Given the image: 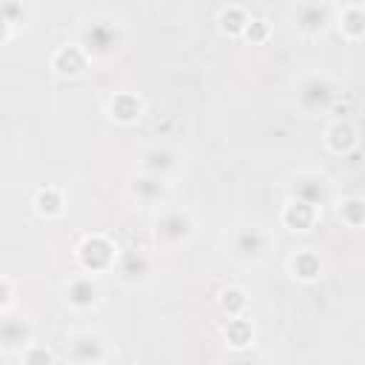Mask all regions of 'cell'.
I'll use <instances>...</instances> for the list:
<instances>
[{
  "instance_id": "e0dca14e",
  "label": "cell",
  "mask_w": 365,
  "mask_h": 365,
  "mask_svg": "<svg viewBox=\"0 0 365 365\" xmlns=\"http://www.w3.org/2000/svg\"><path fill=\"white\" fill-rule=\"evenodd\" d=\"M288 268H291V274H294L297 279H302V282H314V279L322 274V262H319V257H317L311 248L297 251V254L291 257Z\"/></svg>"
},
{
  "instance_id": "9c48e42d",
  "label": "cell",
  "mask_w": 365,
  "mask_h": 365,
  "mask_svg": "<svg viewBox=\"0 0 365 365\" xmlns=\"http://www.w3.org/2000/svg\"><path fill=\"white\" fill-rule=\"evenodd\" d=\"M31 322L17 314H0V351L6 354H20L23 348L31 345Z\"/></svg>"
},
{
  "instance_id": "603a6c76",
  "label": "cell",
  "mask_w": 365,
  "mask_h": 365,
  "mask_svg": "<svg viewBox=\"0 0 365 365\" xmlns=\"http://www.w3.org/2000/svg\"><path fill=\"white\" fill-rule=\"evenodd\" d=\"M0 20L6 26H20L26 20V0H0Z\"/></svg>"
},
{
  "instance_id": "44dd1931",
  "label": "cell",
  "mask_w": 365,
  "mask_h": 365,
  "mask_svg": "<svg viewBox=\"0 0 365 365\" xmlns=\"http://www.w3.org/2000/svg\"><path fill=\"white\" fill-rule=\"evenodd\" d=\"M220 23H222V31H228V34H242L251 20H248V14H245L240 6H228V9L220 14Z\"/></svg>"
},
{
  "instance_id": "484cf974",
  "label": "cell",
  "mask_w": 365,
  "mask_h": 365,
  "mask_svg": "<svg viewBox=\"0 0 365 365\" xmlns=\"http://www.w3.org/2000/svg\"><path fill=\"white\" fill-rule=\"evenodd\" d=\"M9 302H11V282L0 277V314L9 308Z\"/></svg>"
},
{
  "instance_id": "9a60e30c",
  "label": "cell",
  "mask_w": 365,
  "mask_h": 365,
  "mask_svg": "<svg viewBox=\"0 0 365 365\" xmlns=\"http://www.w3.org/2000/svg\"><path fill=\"white\" fill-rule=\"evenodd\" d=\"M86 60H88V57L80 51L77 43H74V46H60V48L54 51V57H51V68H54L60 77H74V74L83 71Z\"/></svg>"
},
{
  "instance_id": "ac0fdd59",
  "label": "cell",
  "mask_w": 365,
  "mask_h": 365,
  "mask_svg": "<svg viewBox=\"0 0 365 365\" xmlns=\"http://www.w3.org/2000/svg\"><path fill=\"white\" fill-rule=\"evenodd\" d=\"M354 143H356V131H354L351 123H331V125H328V131H325V145H328L331 151L345 154V151L354 148Z\"/></svg>"
},
{
  "instance_id": "7402d4cb",
  "label": "cell",
  "mask_w": 365,
  "mask_h": 365,
  "mask_svg": "<svg viewBox=\"0 0 365 365\" xmlns=\"http://www.w3.org/2000/svg\"><path fill=\"white\" fill-rule=\"evenodd\" d=\"M339 217H342V222H345L348 228H362V220H365V205H362V200H359V197L345 200L342 208H339Z\"/></svg>"
},
{
  "instance_id": "7a4b0ae2",
  "label": "cell",
  "mask_w": 365,
  "mask_h": 365,
  "mask_svg": "<svg viewBox=\"0 0 365 365\" xmlns=\"http://www.w3.org/2000/svg\"><path fill=\"white\" fill-rule=\"evenodd\" d=\"M194 237V220L185 208H163L154 220V242L163 251H177Z\"/></svg>"
},
{
  "instance_id": "d6986e66",
  "label": "cell",
  "mask_w": 365,
  "mask_h": 365,
  "mask_svg": "<svg viewBox=\"0 0 365 365\" xmlns=\"http://www.w3.org/2000/svg\"><path fill=\"white\" fill-rule=\"evenodd\" d=\"M365 17H362V9L359 6H348L345 11H342V20H339V29H342V34L348 37V40H359L362 37V29H365V23H362Z\"/></svg>"
},
{
  "instance_id": "d4e9b609",
  "label": "cell",
  "mask_w": 365,
  "mask_h": 365,
  "mask_svg": "<svg viewBox=\"0 0 365 365\" xmlns=\"http://www.w3.org/2000/svg\"><path fill=\"white\" fill-rule=\"evenodd\" d=\"M31 345H34V342H31ZM31 345H29V348H31ZM29 348L20 351V359H23V362H54V354H51V351H40V348H37V351H29Z\"/></svg>"
},
{
  "instance_id": "ba28073f",
  "label": "cell",
  "mask_w": 365,
  "mask_h": 365,
  "mask_svg": "<svg viewBox=\"0 0 365 365\" xmlns=\"http://www.w3.org/2000/svg\"><path fill=\"white\" fill-rule=\"evenodd\" d=\"M180 165H182L180 154L168 145H151L140 154V171L151 174V177H160V180H171L180 171Z\"/></svg>"
},
{
  "instance_id": "7c38bea8",
  "label": "cell",
  "mask_w": 365,
  "mask_h": 365,
  "mask_svg": "<svg viewBox=\"0 0 365 365\" xmlns=\"http://www.w3.org/2000/svg\"><path fill=\"white\" fill-rule=\"evenodd\" d=\"M100 285L91 274H77L66 282V305H71L74 311H88V308H97L100 305Z\"/></svg>"
},
{
  "instance_id": "2e32d148",
  "label": "cell",
  "mask_w": 365,
  "mask_h": 365,
  "mask_svg": "<svg viewBox=\"0 0 365 365\" xmlns=\"http://www.w3.org/2000/svg\"><path fill=\"white\" fill-rule=\"evenodd\" d=\"M317 211L319 208H314V205H305L299 200H288V205L282 208V222L291 231H308L317 222Z\"/></svg>"
},
{
  "instance_id": "277c9868",
  "label": "cell",
  "mask_w": 365,
  "mask_h": 365,
  "mask_svg": "<svg viewBox=\"0 0 365 365\" xmlns=\"http://www.w3.org/2000/svg\"><path fill=\"white\" fill-rule=\"evenodd\" d=\"M336 100V86L325 74H308L297 86V103L308 114H322L334 106Z\"/></svg>"
},
{
  "instance_id": "6da1fadb",
  "label": "cell",
  "mask_w": 365,
  "mask_h": 365,
  "mask_svg": "<svg viewBox=\"0 0 365 365\" xmlns=\"http://www.w3.org/2000/svg\"><path fill=\"white\" fill-rule=\"evenodd\" d=\"M77 46L88 60H111L125 46V29L117 17L108 14L86 17L77 31Z\"/></svg>"
},
{
  "instance_id": "4fadbf2b",
  "label": "cell",
  "mask_w": 365,
  "mask_h": 365,
  "mask_svg": "<svg viewBox=\"0 0 365 365\" xmlns=\"http://www.w3.org/2000/svg\"><path fill=\"white\" fill-rule=\"evenodd\" d=\"M131 194L143 202V205H163L165 197H168V180H160V177H151V174H137L131 180Z\"/></svg>"
},
{
  "instance_id": "30bf717a",
  "label": "cell",
  "mask_w": 365,
  "mask_h": 365,
  "mask_svg": "<svg viewBox=\"0 0 365 365\" xmlns=\"http://www.w3.org/2000/svg\"><path fill=\"white\" fill-rule=\"evenodd\" d=\"M114 259H117V251H114V245L106 237H86L83 240V245H80V262H83L86 274L108 271V268H114Z\"/></svg>"
},
{
  "instance_id": "8992f818",
  "label": "cell",
  "mask_w": 365,
  "mask_h": 365,
  "mask_svg": "<svg viewBox=\"0 0 365 365\" xmlns=\"http://www.w3.org/2000/svg\"><path fill=\"white\" fill-rule=\"evenodd\" d=\"M68 356H71V362H83V365L106 362V359H111V348L100 331L83 328V331H74L68 336Z\"/></svg>"
},
{
  "instance_id": "3957f363",
  "label": "cell",
  "mask_w": 365,
  "mask_h": 365,
  "mask_svg": "<svg viewBox=\"0 0 365 365\" xmlns=\"http://www.w3.org/2000/svg\"><path fill=\"white\" fill-rule=\"evenodd\" d=\"M228 248H231V257L234 259L248 262V265H257L271 251V234L262 225H257V222H242V225H237L231 231Z\"/></svg>"
},
{
  "instance_id": "8fae6325",
  "label": "cell",
  "mask_w": 365,
  "mask_h": 365,
  "mask_svg": "<svg viewBox=\"0 0 365 365\" xmlns=\"http://www.w3.org/2000/svg\"><path fill=\"white\" fill-rule=\"evenodd\" d=\"M114 274L123 285H143L151 279V259L143 251H123L114 259Z\"/></svg>"
},
{
  "instance_id": "cb8c5ba5",
  "label": "cell",
  "mask_w": 365,
  "mask_h": 365,
  "mask_svg": "<svg viewBox=\"0 0 365 365\" xmlns=\"http://www.w3.org/2000/svg\"><path fill=\"white\" fill-rule=\"evenodd\" d=\"M220 305L228 311V317H231V305H237V314L242 317V308L248 305V299H245V294H242L240 288H225V291L220 294Z\"/></svg>"
},
{
  "instance_id": "ffe728a7",
  "label": "cell",
  "mask_w": 365,
  "mask_h": 365,
  "mask_svg": "<svg viewBox=\"0 0 365 365\" xmlns=\"http://www.w3.org/2000/svg\"><path fill=\"white\" fill-rule=\"evenodd\" d=\"M34 208L37 214L43 217H57L63 211V194L57 188H43L37 197H34Z\"/></svg>"
},
{
  "instance_id": "52a82bcc",
  "label": "cell",
  "mask_w": 365,
  "mask_h": 365,
  "mask_svg": "<svg viewBox=\"0 0 365 365\" xmlns=\"http://www.w3.org/2000/svg\"><path fill=\"white\" fill-rule=\"evenodd\" d=\"M294 26L305 37H319L331 26V9L325 0H299L294 11Z\"/></svg>"
},
{
  "instance_id": "5b68a950",
  "label": "cell",
  "mask_w": 365,
  "mask_h": 365,
  "mask_svg": "<svg viewBox=\"0 0 365 365\" xmlns=\"http://www.w3.org/2000/svg\"><path fill=\"white\" fill-rule=\"evenodd\" d=\"M288 191H291V200H299V202L314 205V208H322L331 200V182H328V177L319 174V171H311V168L291 174Z\"/></svg>"
},
{
  "instance_id": "5bb4252c",
  "label": "cell",
  "mask_w": 365,
  "mask_h": 365,
  "mask_svg": "<svg viewBox=\"0 0 365 365\" xmlns=\"http://www.w3.org/2000/svg\"><path fill=\"white\" fill-rule=\"evenodd\" d=\"M108 114H111V120L128 125V123H137V120H140V114H143V103H140L137 94H131V91H120V94L111 97V103H108Z\"/></svg>"
}]
</instances>
